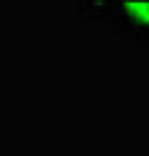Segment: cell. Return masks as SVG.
Returning a JSON list of instances; mask_svg holds the SVG:
<instances>
[{
	"label": "cell",
	"instance_id": "6da1fadb",
	"mask_svg": "<svg viewBox=\"0 0 149 156\" xmlns=\"http://www.w3.org/2000/svg\"><path fill=\"white\" fill-rule=\"evenodd\" d=\"M120 8L133 18V21L149 26V0H128V3H123Z\"/></svg>",
	"mask_w": 149,
	"mask_h": 156
}]
</instances>
